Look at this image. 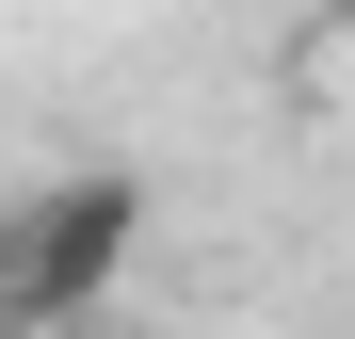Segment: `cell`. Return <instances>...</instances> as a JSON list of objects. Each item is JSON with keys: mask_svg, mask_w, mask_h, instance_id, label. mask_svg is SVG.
Listing matches in <instances>:
<instances>
[{"mask_svg": "<svg viewBox=\"0 0 355 339\" xmlns=\"http://www.w3.org/2000/svg\"><path fill=\"white\" fill-rule=\"evenodd\" d=\"M146 259V178L130 162H65L0 210V339H81L97 291Z\"/></svg>", "mask_w": 355, "mask_h": 339, "instance_id": "6da1fadb", "label": "cell"}, {"mask_svg": "<svg viewBox=\"0 0 355 339\" xmlns=\"http://www.w3.org/2000/svg\"><path fill=\"white\" fill-rule=\"evenodd\" d=\"M323 65H339V97H355V33H339V49H323Z\"/></svg>", "mask_w": 355, "mask_h": 339, "instance_id": "7a4b0ae2", "label": "cell"}, {"mask_svg": "<svg viewBox=\"0 0 355 339\" xmlns=\"http://www.w3.org/2000/svg\"><path fill=\"white\" fill-rule=\"evenodd\" d=\"M81 339H97V323H81Z\"/></svg>", "mask_w": 355, "mask_h": 339, "instance_id": "3957f363", "label": "cell"}]
</instances>
